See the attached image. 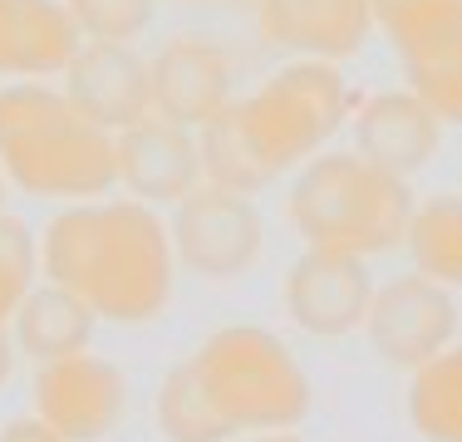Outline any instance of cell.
Instances as JSON below:
<instances>
[{"label": "cell", "instance_id": "44dd1931", "mask_svg": "<svg viewBox=\"0 0 462 442\" xmlns=\"http://www.w3.org/2000/svg\"><path fill=\"white\" fill-rule=\"evenodd\" d=\"M35 285H40V236L20 216L0 212V325L5 329Z\"/></svg>", "mask_w": 462, "mask_h": 442}, {"label": "cell", "instance_id": "ac0fdd59", "mask_svg": "<svg viewBox=\"0 0 462 442\" xmlns=\"http://www.w3.org/2000/svg\"><path fill=\"white\" fill-rule=\"evenodd\" d=\"M374 30H383L403 64L428 60L462 40V0H374Z\"/></svg>", "mask_w": 462, "mask_h": 442}, {"label": "cell", "instance_id": "7c38bea8", "mask_svg": "<svg viewBox=\"0 0 462 442\" xmlns=\"http://www.w3.org/2000/svg\"><path fill=\"white\" fill-rule=\"evenodd\" d=\"M60 79H64L60 88L69 94V104L104 133H124L128 124L152 114L148 60H143L134 44L84 40Z\"/></svg>", "mask_w": 462, "mask_h": 442}, {"label": "cell", "instance_id": "4fadbf2b", "mask_svg": "<svg viewBox=\"0 0 462 442\" xmlns=\"http://www.w3.org/2000/svg\"><path fill=\"white\" fill-rule=\"evenodd\" d=\"M256 30L295 60H355L374 35V0H256Z\"/></svg>", "mask_w": 462, "mask_h": 442}, {"label": "cell", "instance_id": "9c48e42d", "mask_svg": "<svg viewBox=\"0 0 462 442\" xmlns=\"http://www.w3.org/2000/svg\"><path fill=\"white\" fill-rule=\"evenodd\" d=\"M152 114L202 128L236 98V54L212 35H172L148 60Z\"/></svg>", "mask_w": 462, "mask_h": 442}, {"label": "cell", "instance_id": "83f0119b", "mask_svg": "<svg viewBox=\"0 0 462 442\" xmlns=\"http://www.w3.org/2000/svg\"><path fill=\"white\" fill-rule=\"evenodd\" d=\"M217 5H222V0H217ZM241 5H256V0H241Z\"/></svg>", "mask_w": 462, "mask_h": 442}, {"label": "cell", "instance_id": "f1b7e54d", "mask_svg": "<svg viewBox=\"0 0 462 442\" xmlns=\"http://www.w3.org/2000/svg\"><path fill=\"white\" fill-rule=\"evenodd\" d=\"M0 197H5V177H0Z\"/></svg>", "mask_w": 462, "mask_h": 442}, {"label": "cell", "instance_id": "52a82bcc", "mask_svg": "<svg viewBox=\"0 0 462 442\" xmlns=\"http://www.w3.org/2000/svg\"><path fill=\"white\" fill-rule=\"evenodd\" d=\"M30 408L64 442H104L124 423L128 379L108 359L79 349L64 359H45L30 379Z\"/></svg>", "mask_w": 462, "mask_h": 442}, {"label": "cell", "instance_id": "7a4b0ae2", "mask_svg": "<svg viewBox=\"0 0 462 442\" xmlns=\"http://www.w3.org/2000/svg\"><path fill=\"white\" fill-rule=\"evenodd\" d=\"M0 177L40 202H98L118 187L114 133L89 124L64 88L15 79L0 88Z\"/></svg>", "mask_w": 462, "mask_h": 442}, {"label": "cell", "instance_id": "cb8c5ba5", "mask_svg": "<svg viewBox=\"0 0 462 442\" xmlns=\"http://www.w3.org/2000/svg\"><path fill=\"white\" fill-rule=\"evenodd\" d=\"M0 442H64L60 433H54V428L45 423V418H10L5 428H0Z\"/></svg>", "mask_w": 462, "mask_h": 442}, {"label": "cell", "instance_id": "6da1fadb", "mask_svg": "<svg viewBox=\"0 0 462 442\" xmlns=\"http://www.w3.org/2000/svg\"><path fill=\"white\" fill-rule=\"evenodd\" d=\"M172 271L168 221L138 197L69 202L40 231V275L114 325L158 319L172 300Z\"/></svg>", "mask_w": 462, "mask_h": 442}, {"label": "cell", "instance_id": "3957f363", "mask_svg": "<svg viewBox=\"0 0 462 442\" xmlns=\"http://www.w3.org/2000/svg\"><path fill=\"white\" fill-rule=\"evenodd\" d=\"M413 207L409 177L383 172L359 152H315L285 197L291 226L305 246L359 261L403 246Z\"/></svg>", "mask_w": 462, "mask_h": 442}, {"label": "cell", "instance_id": "d4e9b609", "mask_svg": "<svg viewBox=\"0 0 462 442\" xmlns=\"http://www.w3.org/2000/svg\"><path fill=\"white\" fill-rule=\"evenodd\" d=\"M15 335H10V329L5 325H0V389H5V383H10V373H15Z\"/></svg>", "mask_w": 462, "mask_h": 442}, {"label": "cell", "instance_id": "5b68a950", "mask_svg": "<svg viewBox=\"0 0 462 442\" xmlns=\"http://www.w3.org/2000/svg\"><path fill=\"white\" fill-rule=\"evenodd\" d=\"M349 88L339 64L325 60H291L261 88L236 94V118L256 162L276 182L281 172L310 162L315 152L349 124Z\"/></svg>", "mask_w": 462, "mask_h": 442}, {"label": "cell", "instance_id": "9a60e30c", "mask_svg": "<svg viewBox=\"0 0 462 442\" xmlns=\"http://www.w3.org/2000/svg\"><path fill=\"white\" fill-rule=\"evenodd\" d=\"M79 44L84 35L64 0H0V74L5 79H60Z\"/></svg>", "mask_w": 462, "mask_h": 442}, {"label": "cell", "instance_id": "30bf717a", "mask_svg": "<svg viewBox=\"0 0 462 442\" xmlns=\"http://www.w3.org/2000/svg\"><path fill=\"white\" fill-rule=\"evenodd\" d=\"M374 290L379 285L369 275V261L305 246V256L285 271V315L315 339H339L365 329Z\"/></svg>", "mask_w": 462, "mask_h": 442}, {"label": "cell", "instance_id": "603a6c76", "mask_svg": "<svg viewBox=\"0 0 462 442\" xmlns=\"http://www.w3.org/2000/svg\"><path fill=\"white\" fill-rule=\"evenodd\" d=\"M403 69H409V88L433 108L438 124H462V40L428 54V60L403 64Z\"/></svg>", "mask_w": 462, "mask_h": 442}, {"label": "cell", "instance_id": "ffe728a7", "mask_svg": "<svg viewBox=\"0 0 462 442\" xmlns=\"http://www.w3.org/2000/svg\"><path fill=\"white\" fill-rule=\"evenodd\" d=\"M152 418H158V433L168 442H231V428L222 423V413L207 403V393H202V383L192 379L187 359L172 364L168 379L158 383Z\"/></svg>", "mask_w": 462, "mask_h": 442}, {"label": "cell", "instance_id": "484cf974", "mask_svg": "<svg viewBox=\"0 0 462 442\" xmlns=\"http://www.w3.org/2000/svg\"><path fill=\"white\" fill-rule=\"evenodd\" d=\"M246 442H300V437H291V433H261V437H246Z\"/></svg>", "mask_w": 462, "mask_h": 442}, {"label": "cell", "instance_id": "e0dca14e", "mask_svg": "<svg viewBox=\"0 0 462 442\" xmlns=\"http://www.w3.org/2000/svg\"><path fill=\"white\" fill-rule=\"evenodd\" d=\"M409 423L423 442H462V345H448L413 369Z\"/></svg>", "mask_w": 462, "mask_h": 442}, {"label": "cell", "instance_id": "277c9868", "mask_svg": "<svg viewBox=\"0 0 462 442\" xmlns=\"http://www.w3.org/2000/svg\"><path fill=\"white\" fill-rule=\"evenodd\" d=\"M187 369L231 433H291L310 418V379L281 335L226 325L207 335Z\"/></svg>", "mask_w": 462, "mask_h": 442}, {"label": "cell", "instance_id": "8992f818", "mask_svg": "<svg viewBox=\"0 0 462 442\" xmlns=\"http://www.w3.org/2000/svg\"><path fill=\"white\" fill-rule=\"evenodd\" d=\"M168 236L178 265H187L197 281H236L261 261L266 221L246 192L202 182L172 207Z\"/></svg>", "mask_w": 462, "mask_h": 442}, {"label": "cell", "instance_id": "8fae6325", "mask_svg": "<svg viewBox=\"0 0 462 442\" xmlns=\"http://www.w3.org/2000/svg\"><path fill=\"white\" fill-rule=\"evenodd\" d=\"M118 187L148 207H178L192 187H202V152L197 128H182L162 114H148L124 133H114Z\"/></svg>", "mask_w": 462, "mask_h": 442}, {"label": "cell", "instance_id": "ba28073f", "mask_svg": "<svg viewBox=\"0 0 462 442\" xmlns=\"http://www.w3.org/2000/svg\"><path fill=\"white\" fill-rule=\"evenodd\" d=\"M365 335L374 354L393 369H418L433 354H443L457 339V300L448 285L428 281V275H393L379 285L365 315Z\"/></svg>", "mask_w": 462, "mask_h": 442}, {"label": "cell", "instance_id": "5bb4252c", "mask_svg": "<svg viewBox=\"0 0 462 442\" xmlns=\"http://www.w3.org/2000/svg\"><path fill=\"white\" fill-rule=\"evenodd\" d=\"M355 128V152L369 162H379L393 177H413L438 158L443 143V124L433 118V108L413 94V88H383L369 94L365 104L349 114Z\"/></svg>", "mask_w": 462, "mask_h": 442}, {"label": "cell", "instance_id": "2e32d148", "mask_svg": "<svg viewBox=\"0 0 462 442\" xmlns=\"http://www.w3.org/2000/svg\"><path fill=\"white\" fill-rule=\"evenodd\" d=\"M94 325H98V315L79 300V295L45 281V285H35V290L25 295V305L15 309L10 335H15L20 354H30L35 364H45V359H64V354L89 349Z\"/></svg>", "mask_w": 462, "mask_h": 442}, {"label": "cell", "instance_id": "d6986e66", "mask_svg": "<svg viewBox=\"0 0 462 442\" xmlns=\"http://www.w3.org/2000/svg\"><path fill=\"white\" fill-rule=\"evenodd\" d=\"M403 246H409L418 275L448 285V290L462 285V197L438 192L428 202H418Z\"/></svg>", "mask_w": 462, "mask_h": 442}, {"label": "cell", "instance_id": "4316f807", "mask_svg": "<svg viewBox=\"0 0 462 442\" xmlns=\"http://www.w3.org/2000/svg\"><path fill=\"white\" fill-rule=\"evenodd\" d=\"M192 5H217V0H192Z\"/></svg>", "mask_w": 462, "mask_h": 442}, {"label": "cell", "instance_id": "7402d4cb", "mask_svg": "<svg viewBox=\"0 0 462 442\" xmlns=\"http://www.w3.org/2000/svg\"><path fill=\"white\" fill-rule=\"evenodd\" d=\"M84 40H114L134 44L158 20V0H64Z\"/></svg>", "mask_w": 462, "mask_h": 442}]
</instances>
